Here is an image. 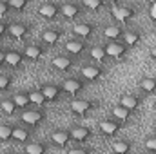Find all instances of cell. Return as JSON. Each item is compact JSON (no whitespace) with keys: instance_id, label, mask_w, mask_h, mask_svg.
Listing matches in <instances>:
<instances>
[{"instance_id":"cell-13","label":"cell","mask_w":156,"mask_h":154,"mask_svg":"<svg viewBox=\"0 0 156 154\" xmlns=\"http://www.w3.org/2000/svg\"><path fill=\"white\" fill-rule=\"evenodd\" d=\"M44 113L38 111V109H33V111H24L22 114H20V120H22V123H26V125H29V127H38L40 123L44 121Z\"/></svg>"},{"instance_id":"cell-38","label":"cell","mask_w":156,"mask_h":154,"mask_svg":"<svg viewBox=\"0 0 156 154\" xmlns=\"http://www.w3.org/2000/svg\"><path fill=\"white\" fill-rule=\"evenodd\" d=\"M7 13H11L9 2H5V0H0V16H4V15H7Z\"/></svg>"},{"instance_id":"cell-35","label":"cell","mask_w":156,"mask_h":154,"mask_svg":"<svg viewBox=\"0 0 156 154\" xmlns=\"http://www.w3.org/2000/svg\"><path fill=\"white\" fill-rule=\"evenodd\" d=\"M11 11H24L29 5V0H7Z\"/></svg>"},{"instance_id":"cell-39","label":"cell","mask_w":156,"mask_h":154,"mask_svg":"<svg viewBox=\"0 0 156 154\" xmlns=\"http://www.w3.org/2000/svg\"><path fill=\"white\" fill-rule=\"evenodd\" d=\"M7 29H9V24L5 20H0V37H5L7 35Z\"/></svg>"},{"instance_id":"cell-17","label":"cell","mask_w":156,"mask_h":154,"mask_svg":"<svg viewBox=\"0 0 156 154\" xmlns=\"http://www.w3.org/2000/svg\"><path fill=\"white\" fill-rule=\"evenodd\" d=\"M24 54L16 49H7L5 51V65H9L11 69H20L24 65Z\"/></svg>"},{"instance_id":"cell-44","label":"cell","mask_w":156,"mask_h":154,"mask_svg":"<svg viewBox=\"0 0 156 154\" xmlns=\"http://www.w3.org/2000/svg\"><path fill=\"white\" fill-rule=\"evenodd\" d=\"M154 109H156V103H154Z\"/></svg>"},{"instance_id":"cell-6","label":"cell","mask_w":156,"mask_h":154,"mask_svg":"<svg viewBox=\"0 0 156 154\" xmlns=\"http://www.w3.org/2000/svg\"><path fill=\"white\" fill-rule=\"evenodd\" d=\"M83 89H85V83H83V80H82V78H78V76L66 78V80L62 82V91H64V93H67V94H71V96L80 94Z\"/></svg>"},{"instance_id":"cell-20","label":"cell","mask_w":156,"mask_h":154,"mask_svg":"<svg viewBox=\"0 0 156 154\" xmlns=\"http://www.w3.org/2000/svg\"><path fill=\"white\" fill-rule=\"evenodd\" d=\"M105 53H107V56L109 58H122V56H125V53H127V45L120 40V42H109L107 45H105Z\"/></svg>"},{"instance_id":"cell-31","label":"cell","mask_w":156,"mask_h":154,"mask_svg":"<svg viewBox=\"0 0 156 154\" xmlns=\"http://www.w3.org/2000/svg\"><path fill=\"white\" fill-rule=\"evenodd\" d=\"M27 96H29L31 103H35L37 107H42V105L45 103V98H44V94H42L40 89H31V91L27 93Z\"/></svg>"},{"instance_id":"cell-4","label":"cell","mask_w":156,"mask_h":154,"mask_svg":"<svg viewBox=\"0 0 156 154\" xmlns=\"http://www.w3.org/2000/svg\"><path fill=\"white\" fill-rule=\"evenodd\" d=\"M49 140L55 147H60V149H66L69 143H71V134H69V129H55L51 134H49Z\"/></svg>"},{"instance_id":"cell-16","label":"cell","mask_w":156,"mask_h":154,"mask_svg":"<svg viewBox=\"0 0 156 154\" xmlns=\"http://www.w3.org/2000/svg\"><path fill=\"white\" fill-rule=\"evenodd\" d=\"M80 75L87 82H98V80L104 78V69L98 67V65H83L80 69Z\"/></svg>"},{"instance_id":"cell-25","label":"cell","mask_w":156,"mask_h":154,"mask_svg":"<svg viewBox=\"0 0 156 154\" xmlns=\"http://www.w3.org/2000/svg\"><path fill=\"white\" fill-rule=\"evenodd\" d=\"M24 154H47V145L44 142H29L24 147Z\"/></svg>"},{"instance_id":"cell-23","label":"cell","mask_w":156,"mask_h":154,"mask_svg":"<svg viewBox=\"0 0 156 154\" xmlns=\"http://www.w3.org/2000/svg\"><path fill=\"white\" fill-rule=\"evenodd\" d=\"M123 27L122 26H107L104 29V37L109 40V42H120L123 38Z\"/></svg>"},{"instance_id":"cell-40","label":"cell","mask_w":156,"mask_h":154,"mask_svg":"<svg viewBox=\"0 0 156 154\" xmlns=\"http://www.w3.org/2000/svg\"><path fill=\"white\" fill-rule=\"evenodd\" d=\"M2 65H5V51L0 49V67H2Z\"/></svg>"},{"instance_id":"cell-19","label":"cell","mask_w":156,"mask_h":154,"mask_svg":"<svg viewBox=\"0 0 156 154\" xmlns=\"http://www.w3.org/2000/svg\"><path fill=\"white\" fill-rule=\"evenodd\" d=\"M82 11H83V7L78 2H66V4H62V15L67 20H75L76 16L82 15Z\"/></svg>"},{"instance_id":"cell-2","label":"cell","mask_w":156,"mask_h":154,"mask_svg":"<svg viewBox=\"0 0 156 154\" xmlns=\"http://www.w3.org/2000/svg\"><path fill=\"white\" fill-rule=\"evenodd\" d=\"M94 107H96V102L85 100V98H75V100L69 102V109L78 116H83V114H87V113H91Z\"/></svg>"},{"instance_id":"cell-3","label":"cell","mask_w":156,"mask_h":154,"mask_svg":"<svg viewBox=\"0 0 156 154\" xmlns=\"http://www.w3.org/2000/svg\"><path fill=\"white\" fill-rule=\"evenodd\" d=\"M40 91H42V94H44V98H45V102H49V103H55L60 96H62V85H58V83H42L40 85Z\"/></svg>"},{"instance_id":"cell-15","label":"cell","mask_w":156,"mask_h":154,"mask_svg":"<svg viewBox=\"0 0 156 154\" xmlns=\"http://www.w3.org/2000/svg\"><path fill=\"white\" fill-rule=\"evenodd\" d=\"M7 35L16 40L26 38L29 35V24H26V22H11L9 29H7Z\"/></svg>"},{"instance_id":"cell-7","label":"cell","mask_w":156,"mask_h":154,"mask_svg":"<svg viewBox=\"0 0 156 154\" xmlns=\"http://www.w3.org/2000/svg\"><path fill=\"white\" fill-rule=\"evenodd\" d=\"M69 134H71V142H75V143H85V142L91 140L93 131L89 127H85V125H73L69 129Z\"/></svg>"},{"instance_id":"cell-42","label":"cell","mask_w":156,"mask_h":154,"mask_svg":"<svg viewBox=\"0 0 156 154\" xmlns=\"http://www.w3.org/2000/svg\"><path fill=\"white\" fill-rule=\"evenodd\" d=\"M153 129H154V132H156V121H154V125H153Z\"/></svg>"},{"instance_id":"cell-18","label":"cell","mask_w":156,"mask_h":154,"mask_svg":"<svg viewBox=\"0 0 156 154\" xmlns=\"http://www.w3.org/2000/svg\"><path fill=\"white\" fill-rule=\"evenodd\" d=\"M134 15H136V11H134V7H131V5H118V7H115V11H113L115 20L120 22V24L129 22Z\"/></svg>"},{"instance_id":"cell-36","label":"cell","mask_w":156,"mask_h":154,"mask_svg":"<svg viewBox=\"0 0 156 154\" xmlns=\"http://www.w3.org/2000/svg\"><path fill=\"white\" fill-rule=\"evenodd\" d=\"M145 149L149 152L156 154V136H147L145 138Z\"/></svg>"},{"instance_id":"cell-27","label":"cell","mask_w":156,"mask_h":154,"mask_svg":"<svg viewBox=\"0 0 156 154\" xmlns=\"http://www.w3.org/2000/svg\"><path fill=\"white\" fill-rule=\"evenodd\" d=\"M11 98H13L15 105L18 107V111H20V109H27V107L31 105V100H29L27 93H16V94H15V96H11Z\"/></svg>"},{"instance_id":"cell-12","label":"cell","mask_w":156,"mask_h":154,"mask_svg":"<svg viewBox=\"0 0 156 154\" xmlns=\"http://www.w3.org/2000/svg\"><path fill=\"white\" fill-rule=\"evenodd\" d=\"M51 65H53L55 69H58V71L67 73V71H71V69L75 67V60H73V56H69V54H56V56L51 60Z\"/></svg>"},{"instance_id":"cell-10","label":"cell","mask_w":156,"mask_h":154,"mask_svg":"<svg viewBox=\"0 0 156 154\" xmlns=\"http://www.w3.org/2000/svg\"><path fill=\"white\" fill-rule=\"evenodd\" d=\"M22 54L29 62H38L40 58L45 54V45H42V44H29V45H26Z\"/></svg>"},{"instance_id":"cell-8","label":"cell","mask_w":156,"mask_h":154,"mask_svg":"<svg viewBox=\"0 0 156 154\" xmlns=\"http://www.w3.org/2000/svg\"><path fill=\"white\" fill-rule=\"evenodd\" d=\"M142 103H144V100H142L138 94L127 93V94H122V96H120V103H118V105H122L123 109H127L129 113H133V111H138V109L142 107Z\"/></svg>"},{"instance_id":"cell-32","label":"cell","mask_w":156,"mask_h":154,"mask_svg":"<svg viewBox=\"0 0 156 154\" xmlns=\"http://www.w3.org/2000/svg\"><path fill=\"white\" fill-rule=\"evenodd\" d=\"M105 5L104 0H82V7L83 9H91V11H98Z\"/></svg>"},{"instance_id":"cell-21","label":"cell","mask_w":156,"mask_h":154,"mask_svg":"<svg viewBox=\"0 0 156 154\" xmlns=\"http://www.w3.org/2000/svg\"><path fill=\"white\" fill-rule=\"evenodd\" d=\"M11 140L27 145L31 142V131L27 127H24V125H13V136H11Z\"/></svg>"},{"instance_id":"cell-24","label":"cell","mask_w":156,"mask_h":154,"mask_svg":"<svg viewBox=\"0 0 156 154\" xmlns=\"http://www.w3.org/2000/svg\"><path fill=\"white\" fill-rule=\"evenodd\" d=\"M131 149H133V145H131V142L129 140H116V142H113V145H111V151L113 154H129L131 152Z\"/></svg>"},{"instance_id":"cell-30","label":"cell","mask_w":156,"mask_h":154,"mask_svg":"<svg viewBox=\"0 0 156 154\" xmlns=\"http://www.w3.org/2000/svg\"><path fill=\"white\" fill-rule=\"evenodd\" d=\"M89 53H91V58H94V60H98V62H105V60L109 58L104 45H93Z\"/></svg>"},{"instance_id":"cell-9","label":"cell","mask_w":156,"mask_h":154,"mask_svg":"<svg viewBox=\"0 0 156 154\" xmlns=\"http://www.w3.org/2000/svg\"><path fill=\"white\" fill-rule=\"evenodd\" d=\"M122 125H123V123H120L118 120H115V118H109V120H102V121L98 123V131H100L104 136L111 138V136L118 134V131L122 129Z\"/></svg>"},{"instance_id":"cell-29","label":"cell","mask_w":156,"mask_h":154,"mask_svg":"<svg viewBox=\"0 0 156 154\" xmlns=\"http://www.w3.org/2000/svg\"><path fill=\"white\" fill-rule=\"evenodd\" d=\"M113 118L118 120L120 123H125V121H129L131 113H129L127 109H123L122 105H115V107H113Z\"/></svg>"},{"instance_id":"cell-22","label":"cell","mask_w":156,"mask_h":154,"mask_svg":"<svg viewBox=\"0 0 156 154\" xmlns=\"http://www.w3.org/2000/svg\"><path fill=\"white\" fill-rule=\"evenodd\" d=\"M122 42H123L127 47H136V45L142 42V33L136 31V29H125Z\"/></svg>"},{"instance_id":"cell-26","label":"cell","mask_w":156,"mask_h":154,"mask_svg":"<svg viewBox=\"0 0 156 154\" xmlns=\"http://www.w3.org/2000/svg\"><path fill=\"white\" fill-rule=\"evenodd\" d=\"M0 111H2L4 114H7V116H13V114L18 113V107L15 105L13 98H4V100L0 102Z\"/></svg>"},{"instance_id":"cell-1","label":"cell","mask_w":156,"mask_h":154,"mask_svg":"<svg viewBox=\"0 0 156 154\" xmlns=\"http://www.w3.org/2000/svg\"><path fill=\"white\" fill-rule=\"evenodd\" d=\"M38 15L44 20H56L62 15V4L56 2H44L38 5Z\"/></svg>"},{"instance_id":"cell-41","label":"cell","mask_w":156,"mask_h":154,"mask_svg":"<svg viewBox=\"0 0 156 154\" xmlns=\"http://www.w3.org/2000/svg\"><path fill=\"white\" fill-rule=\"evenodd\" d=\"M149 54H151V58H153V60H156V45H154V47H151Z\"/></svg>"},{"instance_id":"cell-34","label":"cell","mask_w":156,"mask_h":154,"mask_svg":"<svg viewBox=\"0 0 156 154\" xmlns=\"http://www.w3.org/2000/svg\"><path fill=\"white\" fill-rule=\"evenodd\" d=\"M13 85V76L9 73H2L0 75V91H9Z\"/></svg>"},{"instance_id":"cell-33","label":"cell","mask_w":156,"mask_h":154,"mask_svg":"<svg viewBox=\"0 0 156 154\" xmlns=\"http://www.w3.org/2000/svg\"><path fill=\"white\" fill-rule=\"evenodd\" d=\"M13 136V125L0 123V142H7Z\"/></svg>"},{"instance_id":"cell-14","label":"cell","mask_w":156,"mask_h":154,"mask_svg":"<svg viewBox=\"0 0 156 154\" xmlns=\"http://www.w3.org/2000/svg\"><path fill=\"white\" fill-rule=\"evenodd\" d=\"M73 31H75L76 38L87 40V38H91V37L94 35V31H96V24H93V22H78Z\"/></svg>"},{"instance_id":"cell-28","label":"cell","mask_w":156,"mask_h":154,"mask_svg":"<svg viewBox=\"0 0 156 154\" xmlns=\"http://www.w3.org/2000/svg\"><path fill=\"white\" fill-rule=\"evenodd\" d=\"M140 89L144 91V93H147V94H153L156 93V78L153 76H147V78H142L140 80Z\"/></svg>"},{"instance_id":"cell-37","label":"cell","mask_w":156,"mask_h":154,"mask_svg":"<svg viewBox=\"0 0 156 154\" xmlns=\"http://www.w3.org/2000/svg\"><path fill=\"white\" fill-rule=\"evenodd\" d=\"M67 154H91V149L89 147H82V145H78L75 149H69Z\"/></svg>"},{"instance_id":"cell-43","label":"cell","mask_w":156,"mask_h":154,"mask_svg":"<svg viewBox=\"0 0 156 154\" xmlns=\"http://www.w3.org/2000/svg\"><path fill=\"white\" fill-rule=\"evenodd\" d=\"M7 154H20V152H7Z\"/></svg>"},{"instance_id":"cell-11","label":"cell","mask_w":156,"mask_h":154,"mask_svg":"<svg viewBox=\"0 0 156 154\" xmlns=\"http://www.w3.org/2000/svg\"><path fill=\"white\" fill-rule=\"evenodd\" d=\"M64 49H66V54L78 56V54H82L87 49V42L85 40H80V38H71L64 44Z\"/></svg>"},{"instance_id":"cell-5","label":"cell","mask_w":156,"mask_h":154,"mask_svg":"<svg viewBox=\"0 0 156 154\" xmlns=\"http://www.w3.org/2000/svg\"><path fill=\"white\" fill-rule=\"evenodd\" d=\"M64 37V31L62 29H58V27H49V29H44L42 31V35H40V40H42V44L45 45V47H53V45H56L60 40Z\"/></svg>"}]
</instances>
